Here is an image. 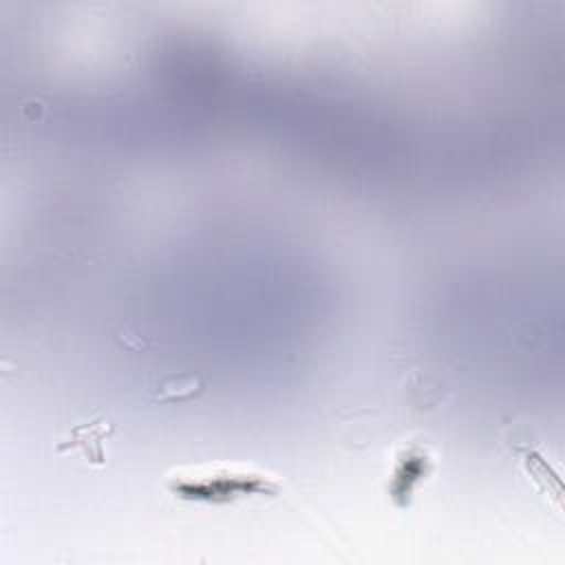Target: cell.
I'll use <instances>...</instances> for the list:
<instances>
[{
	"label": "cell",
	"mask_w": 565,
	"mask_h": 565,
	"mask_svg": "<svg viewBox=\"0 0 565 565\" xmlns=\"http://www.w3.org/2000/svg\"><path fill=\"white\" fill-rule=\"evenodd\" d=\"M113 433V424H108L106 419H93L88 424H79L71 430L68 439L57 444V450H82V455L95 463L102 466L106 461V450H104V441L108 439V435Z\"/></svg>",
	"instance_id": "obj_3"
},
{
	"label": "cell",
	"mask_w": 565,
	"mask_h": 565,
	"mask_svg": "<svg viewBox=\"0 0 565 565\" xmlns=\"http://www.w3.org/2000/svg\"><path fill=\"white\" fill-rule=\"evenodd\" d=\"M166 490L188 503L223 505L247 497H276L282 483L269 470L249 463L212 461L170 470Z\"/></svg>",
	"instance_id": "obj_1"
},
{
	"label": "cell",
	"mask_w": 565,
	"mask_h": 565,
	"mask_svg": "<svg viewBox=\"0 0 565 565\" xmlns=\"http://www.w3.org/2000/svg\"><path fill=\"white\" fill-rule=\"evenodd\" d=\"M433 472V455L424 444H408L397 450L388 477V497L397 508H406L422 481Z\"/></svg>",
	"instance_id": "obj_2"
},
{
	"label": "cell",
	"mask_w": 565,
	"mask_h": 565,
	"mask_svg": "<svg viewBox=\"0 0 565 565\" xmlns=\"http://www.w3.org/2000/svg\"><path fill=\"white\" fill-rule=\"evenodd\" d=\"M516 452H519V457H521V461H523V466H525L527 475H530L534 481H539V483L543 486V490H547L550 481H552V483H556V486H561L558 477L550 470L547 461H545V459H543V457H541L532 446H527V444L516 446Z\"/></svg>",
	"instance_id": "obj_4"
}]
</instances>
